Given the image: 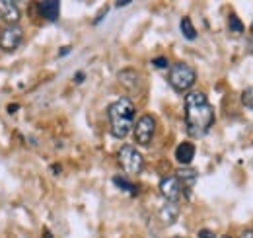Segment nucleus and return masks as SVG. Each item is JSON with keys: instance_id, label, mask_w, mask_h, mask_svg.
Instances as JSON below:
<instances>
[{"instance_id": "nucleus-23", "label": "nucleus", "mask_w": 253, "mask_h": 238, "mask_svg": "<svg viewBox=\"0 0 253 238\" xmlns=\"http://www.w3.org/2000/svg\"><path fill=\"white\" fill-rule=\"evenodd\" d=\"M105 14H107V8H103V12H101V14H99V16H97V18H95V20H94V24H95V26H97V24H99V22L103 20V16H105Z\"/></svg>"}, {"instance_id": "nucleus-3", "label": "nucleus", "mask_w": 253, "mask_h": 238, "mask_svg": "<svg viewBox=\"0 0 253 238\" xmlns=\"http://www.w3.org/2000/svg\"><path fill=\"white\" fill-rule=\"evenodd\" d=\"M197 80V72L195 68L189 66L187 62H175L169 66V72H168V82L171 84V88L177 90V92H185L189 90Z\"/></svg>"}, {"instance_id": "nucleus-7", "label": "nucleus", "mask_w": 253, "mask_h": 238, "mask_svg": "<svg viewBox=\"0 0 253 238\" xmlns=\"http://www.w3.org/2000/svg\"><path fill=\"white\" fill-rule=\"evenodd\" d=\"M160 191L166 197V201H169V203H177L179 197L183 195V187L175 176H166L160 179Z\"/></svg>"}, {"instance_id": "nucleus-30", "label": "nucleus", "mask_w": 253, "mask_h": 238, "mask_svg": "<svg viewBox=\"0 0 253 238\" xmlns=\"http://www.w3.org/2000/svg\"><path fill=\"white\" fill-rule=\"evenodd\" d=\"M252 31H253V24H252Z\"/></svg>"}, {"instance_id": "nucleus-25", "label": "nucleus", "mask_w": 253, "mask_h": 238, "mask_svg": "<svg viewBox=\"0 0 253 238\" xmlns=\"http://www.w3.org/2000/svg\"><path fill=\"white\" fill-rule=\"evenodd\" d=\"M128 4H130L128 0H119V2H115V6H117V8H123V6H128Z\"/></svg>"}, {"instance_id": "nucleus-4", "label": "nucleus", "mask_w": 253, "mask_h": 238, "mask_svg": "<svg viewBox=\"0 0 253 238\" xmlns=\"http://www.w3.org/2000/svg\"><path fill=\"white\" fill-rule=\"evenodd\" d=\"M117 160L128 176H138L144 170V158L132 145H123L117 152Z\"/></svg>"}, {"instance_id": "nucleus-5", "label": "nucleus", "mask_w": 253, "mask_h": 238, "mask_svg": "<svg viewBox=\"0 0 253 238\" xmlns=\"http://www.w3.org/2000/svg\"><path fill=\"white\" fill-rule=\"evenodd\" d=\"M154 133H156V119L152 118V116H148V114L142 116V118L134 123V127H132V137L142 147H146V145L152 143Z\"/></svg>"}, {"instance_id": "nucleus-15", "label": "nucleus", "mask_w": 253, "mask_h": 238, "mask_svg": "<svg viewBox=\"0 0 253 238\" xmlns=\"http://www.w3.org/2000/svg\"><path fill=\"white\" fill-rule=\"evenodd\" d=\"M179 28H181V33H183L185 39L193 41L197 37V30H195V26H193V22H191L189 18H181V26Z\"/></svg>"}, {"instance_id": "nucleus-1", "label": "nucleus", "mask_w": 253, "mask_h": 238, "mask_svg": "<svg viewBox=\"0 0 253 238\" xmlns=\"http://www.w3.org/2000/svg\"><path fill=\"white\" fill-rule=\"evenodd\" d=\"M214 108L211 106L209 98L199 92L193 90L187 92L185 96V125L187 131L193 137H205L209 133V129L214 125Z\"/></svg>"}, {"instance_id": "nucleus-13", "label": "nucleus", "mask_w": 253, "mask_h": 238, "mask_svg": "<svg viewBox=\"0 0 253 238\" xmlns=\"http://www.w3.org/2000/svg\"><path fill=\"white\" fill-rule=\"evenodd\" d=\"M119 82L128 90H136L140 84V78H138V72L134 68H125L119 72Z\"/></svg>"}, {"instance_id": "nucleus-19", "label": "nucleus", "mask_w": 253, "mask_h": 238, "mask_svg": "<svg viewBox=\"0 0 253 238\" xmlns=\"http://www.w3.org/2000/svg\"><path fill=\"white\" fill-rule=\"evenodd\" d=\"M199 238H216V235L211 229H203V231H199Z\"/></svg>"}, {"instance_id": "nucleus-6", "label": "nucleus", "mask_w": 253, "mask_h": 238, "mask_svg": "<svg viewBox=\"0 0 253 238\" xmlns=\"http://www.w3.org/2000/svg\"><path fill=\"white\" fill-rule=\"evenodd\" d=\"M24 41V30L20 26H6L0 31V49L6 53L16 51Z\"/></svg>"}, {"instance_id": "nucleus-27", "label": "nucleus", "mask_w": 253, "mask_h": 238, "mask_svg": "<svg viewBox=\"0 0 253 238\" xmlns=\"http://www.w3.org/2000/svg\"><path fill=\"white\" fill-rule=\"evenodd\" d=\"M43 238H53V235H51V233L45 229V231H43Z\"/></svg>"}, {"instance_id": "nucleus-17", "label": "nucleus", "mask_w": 253, "mask_h": 238, "mask_svg": "<svg viewBox=\"0 0 253 238\" xmlns=\"http://www.w3.org/2000/svg\"><path fill=\"white\" fill-rule=\"evenodd\" d=\"M242 104H244L248 110H253V86L244 90V94H242Z\"/></svg>"}, {"instance_id": "nucleus-9", "label": "nucleus", "mask_w": 253, "mask_h": 238, "mask_svg": "<svg viewBox=\"0 0 253 238\" xmlns=\"http://www.w3.org/2000/svg\"><path fill=\"white\" fill-rule=\"evenodd\" d=\"M0 18L8 26H18V22L22 18V12H20V8H18L16 2H12V0H0Z\"/></svg>"}, {"instance_id": "nucleus-8", "label": "nucleus", "mask_w": 253, "mask_h": 238, "mask_svg": "<svg viewBox=\"0 0 253 238\" xmlns=\"http://www.w3.org/2000/svg\"><path fill=\"white\" fill-rule=\"evenodd\" d=\"M175 178L179 179V183H181V187H183V195H185V199H191V189H193L195 181H197V178H199L197 170L191 168V166H181V168H177Z\"/></svg>"}, {"instance_id": "nucleus-18", "label": "nucleus", "mask_w": 253, "mask_h": 238, "mask_svg": "<svg viewBox=\"0 0 253 238\" xmlns=\"http://www.w3.org/2000/svg\"><path fill=\"white\" fill-rule=\"evenodd\" d=\"M152 64L156 68H168V59L166 57H156V59H152Z\"/></svg>"}, {"instance_id": "nucleus-22", "label": "nucleus", "mask_w": 253, "mask_h": 238, "mask_svg": "<svg viewBox=\"0 0 253 238\" xmlns=\"http://www.w3.org/2000/svg\"><path fill=\"white\" fill-rule=\"evenodd\" d=\"M72 51V47H61V51H59V57H64V55H68Z\"/></svg>"}, {"instance_id": "nucleus-21", "label": "nucleus", "mask_w": 253, "mask_h": 238, "mask_svg": "<svg viewBox=\"0 0 253 238\" xmlns=\"http://www.w3.org/2000/svg\"><path fill=\"white\" fill-rule=\"evenodd\" d=\"M84 78H86V74H84V72H78V74L74 76V82H76V84H80Z\"/></svg>"}, {"instance_id": "nucleus-24", "label": "nucleus", "mask_w": 253, "mask_h": 238, "mask_svg": "<svg viewBox=\"0 0 253 238\" xmlns=\"http://www.w3.org/2000/svg\"><path fill=\"white\" fill-rule=\"evenodd\" d=\"M18 108H20L18 104H10V106H8V114H16V112H18Z\"/></svg>"}, {"instance_id": "nucleus-11", "label": "nucleus", "mask_w": 253, "mask_h": 238, "mask_svg": "<svg viewBox=\"0 0 253 238\" xmlns=\"http://www.w3.org/2000/svg\"><path fill=\"white\" fill-rule=\"evenodd\" d=\"M193 158H195V145L189 143V141L179 143V145H177V149H175V160H177L179 164L187 166V164L193 162Z\"/></svg>"}, {"instance_id": "nucleus-14", "label": "nucleus", "mask_w": 253, "mask_h": 238, "mask_svg": "<svg viewBox=\"0 0 253 238\" xmlns=\"http://www.w3.org/2000/svg\"><path fill=\"white\" fill-rule=\"evenodd\" d=\"M113 183H115L119 189H123V191H126V193H130L132 197L138 193V187H136L132 181H128L126 178H123V176H113Z\"/></svg>"}, {"instance_id": "nucleus-29", "label": "nucleus", "mask_w": 253, "mask_h": 238, "mask_svg": "<svg viewBox=\"0 0 253 238\" xmlns=\"http://www.w3.org/2000/svg\"><path fill=\"white\" fill-rule=\"evenodd\" d=\"M0 26H2V18H0Z\"/></svg>"}, {"instance_id": "nucleus-16", "label": "nucleus", "mask_w": 253, "mask_h": 238, "mask_svg": "<svg viewBox=\"0 0 253 238\" xmlns=\"http://www.w3.org/2000/svg\"><path fill=\"white\" fill-rule=\"evenodd\" d=\"M228 28L232 31H236V33H242V31H244V24H242V20H240L236 14H230V18H228Z\"/></svg>"}, {"instance_id": "nucleus-26", "label": "nucleus", "mask_w": 253, "mask_h": 238, "mask_svg": "<svg viewBox=\"0 0 253 238\" xmlns=\"http://www.w3.org/2000/svg\"><path fill=\"white\" fill-rule=\"evenodd\" d=\"M51 170H53L55 174H59V172H61V164H53V166H51Z\"/></svg>"}, {"instance_id": "nucleus-10", "label": "nucleus", "mask_w": 253, "mask_h": 238, "mask_svg": "<svg viewBox=\"0 0 253 238\" xmlns=\"http://www.w3.org/2000/svg\"><path fill=\"white\" fill-rule=\"evenodd\" d=\"M35 10L41 18H45L47 22H57L61 16V4L57 0H43L35 4Z\"/></svg>"}, {"instance_id": "nucleus-20", "label": "nucleus", "mask_w": 253, "mask_h": 238, "mask_svg": "<svg viewBox=\"0 0 253 238\" xmlns=\"http://www.w3.org/2000/svg\"><path fill=\"white\" fill-rule=\"evenodd\" d=\"M238 238H253V231L252 229H246V231H242V233H240V237Z\"/></svg>"}, {"instance_id": "nucleus-12", "label": "nucleus", "mask_w": 253, "mask_h": 238, "mask_svg": "<svg viewBox=\"0 0 253 238\" xmlns=\"http://www.w3.org/2000/svg\"><path fill=\"white\" fill-rule=\"evenodd\" d=\"M160 219H162V223H166V225H173L175 221H177V217H179V207H177V203H169V201H166V205H162L160 207Z\"/></svg>"}, {"instance_id": "nucleus-2", "label": "nucleus", "mask_w": 253, "mask_h": 238, "mask_svg": "<svg viewBox=\"0 0 253 238\" xmlns=\"http://www.w3.org/2000/svg\"><path fill=\"white\" fill-rule=\"evenodd\" d=\"M134 116H136V108H134L132 100H128V98L115 100L107 108L111 135L117 137V139H125L126 135L130 133V129L134 127Z\"/></svg>"}, {"instance_id": "nucleus-28", "label": "nucleus", "mask_w": 253, "mask_h": 238, "mask_svg": "<svg viewBox=\"0 0 253 238\" xmlns=\"http://www.w3.org/2000/svg\"><path fill=\"white\" fill-rule=\"evenodd\" d=\"M220 238H232V237H228V235H224V237H220Z\"/></svg>"}]
</instances>
